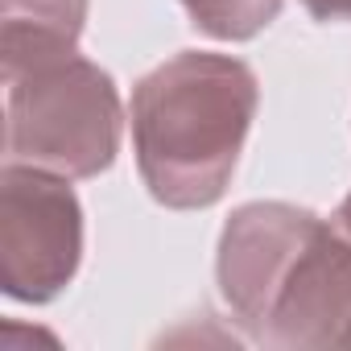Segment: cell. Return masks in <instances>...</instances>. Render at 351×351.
I'll use <instances>...</instances> for the list:
<instances>
[{"label": "cell", "instance_id": "cell-1", "mask_svg": "<svg viewBox=\"0 0 351 351\" xmlns=\"http://www.w3.org/2000/svg\"><path fill=\"white\" fill-rule=\"evenodd\" d=\"M215 281L261 347H351V240L306 207H236L219 232Z\"/></svg>", "mask_w": 351, "mask_h": 351}, {"label": "cell", "instance_id": "cell-2", "mask_svg": "<svg viewBox=\"0 0 351 351\" xmlns=\"http://www.w3.org/2000/svg\"><path fill=\"white\" fill-rule=\"evenodd\" d=\"M256 108L261 83L244 58L182 50L153 66L128 104L145 191L169 211L215 207L232 186Z\"/></svg>", "mask_w": 351, "mask_h": 351}, {"label": "cell", "instance_id": "cell-3", "mask_svg": "<svg viewBox=\"0 0 351 351\" xmlns=\"http://www.w3.org/2000/svg\"><path fill=\"white\" fill-rule=\"evenodd\" d=\"M120 136V91L112 75L79 50L5 71V161L83 182L116 161Z\"/></svg>", "mask_w": 351, "mask_h": 351}, {"label": "cell", "instance_id": "cell-4", "mask_svg": "<svg viewBox=\"0 0 351 351\" xmlns=\"http://www.w3.org/2000/svg\"><path fill=\"white\" fill-rule=\"evenodd\" d=\"M83 265V203L71 178L38 165L0 169V289L13 302H54Z\"/></svg>", "mask_w": 351, "mask_h": 351}, {"label": "cell", "instance_id": "cell-5", "mask_svg": "<svg viewBox=\"0 0 351 351\" xmlns=\"http://www.w3.org/2000/svg\"><path fill=\"white\" fill-rule=\"evenodd\" d=\"M5 34H0V62L21 71L38 58L79 50L87 21V0H5Z\"/></svg>", "mask_w": 351, "mask_h": 351}, {"label": "cell", "instance_id": "cell-6", "mask_svg": "<svg viewBox=\"0 0 351 351\" xmlns=\"http://www.w3.org/2000/svg\"><path fill=\"white\" fill-rule=\"evenodd\" d=\"M191 25L215 42H252L265 34L285 0H178Z\"/></svg>", "mask_w": 351, "mask_h": 351}, {"label": "cell", "instance_id": "cell-7", "mask_svg": "<svg viewBox=\"0 0 351 351\" xmlns=\"http://www.w3.org/2000/svg\"><path fill=\"white\" fill-rule=\"evenodd\" d=\"M302 9L314 17V21H343L351 25V0H302Z\"/></svg>", "mask_w": 351, "mask_h": 351}, {"label": "cell", "instance_id": "cell-8", "mask_svg": "<svg viewBox=\"0 0 351 351\" xmlns=\"http://www.w3.org/2000/svg\"><path fill=\"white\" fill-rule=\"evenodd\" d=\"M330 223H335V228H339V232H343V236L351 240V191H347V199H343V203L335 207V215H330Z\"/></svg>", "mask_w": 351, "mask_h": 351}]
</instances>
